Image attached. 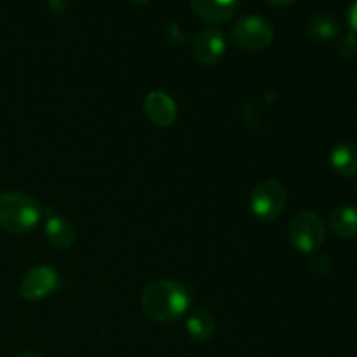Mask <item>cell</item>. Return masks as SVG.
Masks as SVG:
<instances>
[{"label":"cell","instance_id":"3957f363","mask_svg":"<svg viewBox=\"0 0 357 357\" xmlns=\"http://www.w3.org/2000/svg\"><path fill=\"white\" fill-rule=\"evenodd\" d=\"M232 40L244 51L258 52L267 49L274 40V26L271 21L258 14L239 17L232 26Z\"/></svg>","mask_w":357,"mask_h":357},{"label":"cell","instance_id":"ffe728a7","mask_svg":"<svg viewBox=\"0 0 357 357\" xmlns=\"http://www.w3.org/2000/svg\"><path fill=\"white\" fill-rule=\"evenodd\" d=\"M296 0H265V3L271 7H275V9H284V7L293 6Z\"/></svg>","mask_w":357,"mask_h":357},{"label":"cell","instance_id":"5bb4252c","mask_svg":"<svg viewBox=\"0 0 357 357\" xmlns=\"http://www.w3.org/2000/svg\"><path fill=\"white\" fill-rule=\"evenodd\" d=\"M331 167L342 176L357 174V145L354 143H340L331 150Z\"/></svg>","mask_w":357,"mask_h":357},{"label":"cell","instance_id":"e0dca14e","mask_svg":"<svg viewBox=\"0 0 357 357\" xmlns=\"http://www.w3.org/2000/svg\"><path fill=\"white\" fill-rule=\"evenodd\" d=\"M164 37H166L169 42H173V44H176V42L180 44V42L185 38V33L181 31L180 24L173 23L166 28V31H164Z\"/></svg>","mask_w":357,"mask_h":357},{"label":"cell","instance_id":"7c38bea8","mask_svg":"<svg viewBox=\"0 0 357 357\" xmlns=\"http://www.w3.org/2000/svg\"><path fill=\"white\" fill-rule=\"evenodd\" d=\"M307 35L316 42H331L340 35L342 23L337 16L328 13L314 14L307 21Z\"/></svg>","mask_w":357,"mask_h":357},{"label":"cell","instance_id":"ac0fdd59","mask_svg":"<svg viewBox=\"0 0 357 357\" xmlns=\"http://www.w3.org/2000/svg\"><path fill=\"white\" fill-rule=\"evenodd\" d=\"M347 20H349V26L352 28V31L357 33V0L351 3L347 10Z\"/></svg>","mask_w":357,"mask_h":357},{"label":"cell","instance_id":"d6986e66","mask_svg":"<svg viewBox=\"0 0 357 357\" xmlns=\"http://www.w3.org/2000/svg\"><path fill=\"white\" fill-rule=\"evenodd\" d=\"M49 9L54 14H63L66 10L65 0H49Z\"/></svg>","mask_w":357,"mask_h":357},{"label":"cell","instance_id":"4fadbf2b","mask_svg":"<svg viewBox=\"0 0 357 357\" xmlns=\"http://www.w3.org/2000/svg\"><path fill=\"white\" fill-rule=\"evenodd\" d=\"M331 232L340 239H354L357 237V208L344 204L330 213Z\"/></svg>","mask_w":357,"mask_h":357},{"label":"cell","instance_id":"5b68a950","mask_svg":"<svg viewBox=\"0 0 357 357\" xmlns=\"http://www.w3.org/2000/svg\"><path fill=\"white\" fill-rule=\"evenodd\" d=\"M288 204L286 188L278 180H264L253 188L251 194V211L261 222H272L279 218Z\"/></svg>","mask_w":357,"mask_h":357},{"label":"cell","instance_id":"52a82bcc","mask_svg":"<svg viewBox=\"0 0 357 357\" xmlns=\"http://www.w3.org/2000/svg\"><path fill=\"white\" fill-rule=\"evenodd\" d=\"M190 51L199 65L211 66L223 58L227 51L225 35L218 28L201 30L190 42Z\"/></svg>","mask_w":357,"mask_h":357},{"label":"cell","instance_id":"2e32d148","mask_svg":"<svg viewBox=\"0 0 357 357\" xmlns=\"http://www.w3.org/2000/svg\"><path fill=\"white\" fill-rule=\"evenodd\" d=\"M312 268L316 274L326 275L328 272L331 271L330 258H328L326 255H317V257H314V260H312Z\"/></svg>","mask_w":357,"mask_h":357},{"label":"cell","instance_id":"277c9868","mask_svg":"<svg viewBox=\"0 0 357 357\" xmlns=\"http://www.w3.org/2000/svg\"><path fill=\"white\" fill-rule=\"evenodd\" d=\"M288 237L300 253H316L326 241V229L316 213L302 211L289 222Z\"/></svg>","mask_w":357,"mask_h":357},{"label":"cell","instance_id":"44dd1931","mask_svg":"<svg viewBox=\"0 0 357 357\" xmlns=\"http://www.w3.org/2000/svg\"><path fill=\"white\" fill-rule=\"evenodd\" d=\"M14 357H42V356L37 354V352H21V354H17Z\"/></svg>","mask_w":357,"mask_h":357},{"label":"cell","instance_id":"8992f818","mask_svg":"<svg viewBox=\"0 0 357 357\" xmlns=\"http://www.w3.org/2000/svg\"><path fill=\"white\" fill-rule=\"evenodd\" d=\"M59 282L61 281L54 268L47 267V265H37L23 275L20 293L28 302H37V300H44L52 295L59 288Z\"/></svg>","mask_w":357,"mask_h":357},{"label":"cell","instance_id":"7402d4cb","mask_svg":"<svg viewBox=\"0 0 357 357\" xmlns=\"http://www.w3.org/2000/svg\"><path fill=\"white\" fill-rule=\"evenodd\" d=\"M132 3H136V6H145V3L152 2V0H131Z\"/></svg>","mask_w":357,"mask_h":357},{"label":"cell","instance_id":"6da1fadb","mask_svg":"<svg viewBox=\"0 0 357 357\" xmlns=\"http://www.w3.org/2000/svg\"><path fill=\"white\" fill-rule=\"evenodd\" d=\"M190 289L173 279H157L142 293V307L155 323H174L188 314Z\"/></svg>","mask_w":357,"mask_h":357},{"label":"cell","instance_id":"7a4b0ae2","mask_svg":"<svg viewBox=\"0 0 357 357\" xmlns=\"http://www.w3.org/2000/svg\"><path fill=\"white\" fill-rule=\"evenodd\" d=\"M42 218L40 202L24 192L0 194V227L16 236L31 232Z\"/></svg>","mask_w":357,"mask_h":357},{"label":"cell","instance_id":"9a60e30c","mask_svg":"<svg viewBox=\"0 0 357 357\" xmlns=\"http://www.w3.org/2000/svg\"><path fill=\"white\" fill-rule=\"evenodd\" d=\"M337 52L345 59H352L357 54V33L351 31L349 35H345L340 42H338Z\"/></svg>","mask_w":357,"mask_h":357},{"label":"cell","instance_id":"ba28073f","mask_svg":"<svg viewBox=\"0 0 357 357\" xmlns=\"http://www.w3.org/2000/svg\"><path fill=\"white\" fill-rule=\"evenodd\" d=\"M143 108H145L146 117L159 128H169L178 117L176 103L164 91H152L150 94H146Z\"/></svg>","mask_w":357,"mask_h":357},{"label":"cell","instance_id":"8fae6325","mask_svg":"<svg viewBox=\"0 0 357 357\" xmlns=\"http://www.w3.org/2000/svg\"><path fill=\"white\" fill-rule=\"evenodd\" d=\"M215 317L204 307H197L192 312L187 314V323H185V330H187L188 337L194 342L204 344V342L211 340L215 335Z\"/></svg>","mask_w":357,"mask_h":357},{"label":"cell","instance_id":"30bf717a","mask_svg":"<svg viewBox=\"0 0 357 357\" xmlns=\"http://www.w3.org/2000/svg\"><path fill=\"white\" fill-rule=\"evenodd\" d=\"M44 236L56 250H70L75 243V229L66 218L59 215L47 216L44 223Z\"/></svg>","mask_w":357,"mask_h":357},{"label":"cell","instance_id":"9c48e42d","mask_svg":"<svg viewBox=\"0 0 357 357\" xmlns=\"http://www.w3.org/2000/svg\"><path fill=\"white\" fill-rule=\"evenodd\" d=\"M199 20L209 24L229 21L237 13L239 0H188Z\"/></svg>","mask_w":357,"mask_h":357}]
</instances>
